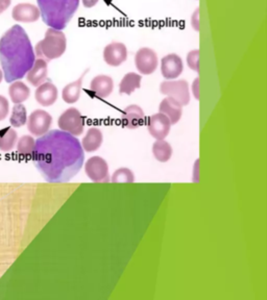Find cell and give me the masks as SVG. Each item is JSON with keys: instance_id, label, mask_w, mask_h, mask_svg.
<instances>
[{"instance_id": "cell-1", "label": "cell", "mask_w": 267, "mask_h": 300, "mask_svg": "<svg viewBox=\"0 0 267 300\" xmlns=\"http://www.w3.org/2000/svg\"><path fill=\"white\" fill-rule=\"evenodd\" d=\"M33 158L47 182L61 184L69 182L80 172L85 154L76 136L55 130L36 141Z\"/></svg>"}, {"instance_id": "cell-2", "label": "cell", "mask_w": 267, "mask_h": 300, "mask_svg": "<svg viewBox=\"0 0 267 300\" xmlns=\"http://www.w3.org/2000/svg\"><path fill=\"white\" fill-rule=\"evenodd\" d=\"M36 60L31 40L21 25H13L0 39V64L8 83L26 77Z\"/></svg>"}, {"instance_id": "cell-3", "label": "cell", "mask_w": 267, "mask_h": 300, "mask_svg": "<svg viewBox=\"0 0 267 300\" xmlns=\"http://www.w3.org/2000/svg\"><path fill=\"white\" fill-rule=\"evenodd\" d=\"M40 17L48 27L63 31L77 13L80 0H37Z\"/></svg>"}, {"instance_id": "cell-4", "label": "cell", "mask_w": 267, "mask_h": 300, "mask_svg": "<svg viewBox=\"0 0 267 300\" xmlns=\"http://www.w3.org/2000/svg\"><path fill=\"white\" fill-rule=\"evenodd\" d=\"M67 48V39L62 31L50 28L46 31L45 37L38 42L35 47V55L38 59L51 62L64 55Z\"/></svg>"}, {"instance_id": "cell-5", "label": "cell", "mask_w": 267, "mask_h": 300, "mask_svg": "<svg viewBox=\"0 0 267 300\" xmlns=\"http://www.w3.org/2000/svg\"><path fill=\"white\" fill-rule=\"evenodd\" d=\"M58 125L63 132L72 136H80L84 131L85 120L78 109L70 108L59 117Z\"/></svg>"}, {"instance_id": "cell-6", "label": "cell", "mask_w": 267, "mask_h": 300, "mask_svg": "<svg viewBox=\"0 0 267 300\" xmlns=\"http://www.w3.org/2000/svg\"><path fill=\"white\" fill-rule=\"evenodd\" d=\"M160 92L167 97L176 99L182 106H187L190 103L189 85L185 80L165 81L160 85Z\"/></svg>"}, {"instance_id": "cell-7", "label": "cell", "mask_w": 267, "mask_h": 300, "mask_svg": "<svg viewBox=\"0 0 267 300\" xmlns=\"http://www.w3.org/2000/svg\"><path fill=\"white\" fill-rule=\"evenodd\" d=\"M28 130L36 137H42L51 130L53 124V117L50 113L43 110L34 111L30 117H28Z\"/></svg>"}, {"instance_id": "cell-8", "label": "cell", "mask_w": 267, "mask_h": 300, "mask_svg": "<svg viewBox=\"0 0 267 300\" xmlns=\"http://www.w3.org/2000/svg\"><path fill=\"white\" fill-rule=\"evenodd\" d=\"M85 171L88 178L95 183H106L110 181L109 165L102 157L90 158L85 164Z\"/></svg>"}, {"instance_id": "cell-9", "label": "cell", "mask_w": 267, "mask_h": 300, "mask_svg": "<svg viewBox=\"0 0 267 300\" xmlns=\"http://www.w3.org/2000/svg\"><path fill=\"white\" fill-rule=\"evenodd\" d=\"M158 56L155 50L149 47L140 48L135 56L137 70L143 75H150L158 68Z\"/></svg>"}, {"instance_id": "cell-10", "label": "cell", "mask_w": 267, "mask_h": 300, "mask_svg": "<svg viewBox=\"0 0 267 300\" xmlns=\"http://www.w3.org/2000/svg\"><path fill=\"white\" fill-rule=\"evenodd\" d=\"M171 120L162 113L155 114L148 119L149 133L157 140H164L171 132Z\"/></svg>"}, {"instance_id": "cell-11", "label": "cell", "mask_w": 267, "mask_h": 300, "mask_svg": "<svg viewBox=\"0 0 267 300\" xmlns=\"http://www.w3.org/2000/svg\"><path fill=\"white\" fill-rule=\"evenodd\" d=\"M128 59V48L124 43L112 42L104 49V60L111 67H118Z\"/></svg>"}, {"instance_id": "cell-12", "label": "cell", "mask_w": 267, "mask_h": 300, "mask_svg": "<svg viewBox=\"0 0 267 300\" xmlns=\"http://www.w3.org/2000/svg\"><path fill=\"white\" fill-rule=\"evenodd\" d=\"M183 70V61L176 54L167 55L161 61V72L166 80H176L182 74Z\"/></svg>"}, {"instance_id": "cell-13", "label": "cell", "mask_w": 267, "mask_h": 300, "mask_svg": "<svg viewBox=\"0 0 267 300\" xmlns=\"http://www.w3.org/2000/svg\"><path fill=\"white\" fill-rule=\"evenodd\" d=\"M35 98L42 107H51L58 99V88L52 82H44L37 87Z\"/></svg>"}, {"instance_id": "cell-14", "label": "cell", "mask_w": 267, "mask_h": 300, "mask_svg": "<svg viewBox=\"0 0 267 300\" xmlns=\"http://www.w3.org/2000/svg\"><path fill=\"white\" fill-rule=\"evenodd\" d=\"M12 17L17 22H35L40 18V11L32 4H19L14 7Z\"/></svg>"}, {"instance_id": "cell-15", "label": "cell", "mask_w": 267, "mask_h": 300, "mask_svg": "<svg viewBox=\"0 0 267 300\" xmlns=\"http://www.w3.org/2000/svg\"><path fill=\"white\" fill-rule=\"evenodd\" d=\"M144 112L137 105H131L126 108V110L121 116V122L124 127L130 130H136L143 124L144 122Z\"/></svg>"}, {"instance_id": "cell-16", "label": "cell", "mask_w": 267, "mask_h": 300, "mask_svg": "<svg viewBox=\"0 0 267 300\" xmlns=\"http://www.w3.org/2000/svg\"><path fill=\"white\" fill-rule=\"evenodd\" d=\"M183 106L178 103L176 99L172 97H166L163 99L160 106L159 111L160 113L164 114L169 120H171L172 124H176L180 121L182 114H183Z\"/></svg>"}, {"instance_id": "cell-17", "label": "cell", "mask_w": 267, "mask_h": 300, "mask_svg": "<svg viewBox=\"0 0 267 300\" xmlns=\"http://www.w3.org/2000/svg\"><path fill=\"white\" fill-rule=\"evenodd\" d=\"M113 88L114 83L112 78L104 74L97 75L90 84V90L100 98H107L110 96L113 92Z\"/></svg>"}, {"instance_id": "cell-18", "label": "cell", "mask_w": 267, "mask_h": 300, "mask_svg": "<svg viewBox=\"0 0 267 300\" xmlns=\"http://www.w3.org/2000/svg\"><path fill=\"white\" fill-rule=\"evenodd\" d=\"M47 62H45L42 59H37L35 60V63L32 66V68L27 73V80L32 86L38 87L45 82L47 78Z\"/></svg>"}, {"instance_id": "cell-19", "label": "cell", "mask_w": 267, "mask_h": 300, "mask_svg": "<svg viewBox=\"0 0 267 300\" xmlns=\"http://www.w3.org/2000/svg\"><path fill=\"white\" fill-rule=\"evenodd\" d=\"M104 136L102 131L96 128H92L87 132L86 136L84 137L82 141V147L87 153H93L102 146Z\"/></svg>"}, {"instance_id": "cell-20", "label": "cell", "mask_w": 267, "mask_h": 300, "mask_svg": "<svg viewBox=\"0 0 267 300\" xmlns=\"http://www.w3.org/2000/svg\"><path fill=\"white\" fill-rule=\"evenodd\" d=\"M9 95L15 105L23 104L30 98L31 90L24 83L20 81H15L9 87Z\"/></svg>"}, {"instance_id": "cell-21", "label": "cell", "mask_w": 267, "mask_h": 300, "mask_svg": "<svg viewBox=\"0 0 267 300\" xmlns=\"http://www.w3.org/2000/svg\"><path fill=\"white\" fill-rule=\"evenodd\" d=\"M87 71L82 74V77L74 82L71 83L67 86H65V88L63 89V92H62V98L64 102L66 104H69V105H72V104H76L78 100L80 99V96H81V90H82V85H83V80L85 78Z\"/></svg>"}, {"instance_id": "cell-22", "label": "cell", "mask_w": 267, "mask_h": 300, "mask_svg": "<svg viewBox=\"0 0 267 300\" xmlns=\"http://www.w3.org/2000/svg\"><path fill=\"white\" fill-rule=\"evenodd\" d=\"M141 87V75L135 72L127 73L119 85L120 94L132 95L137 89Z\"/></svg>"}, {"instance_id": "cell-23", "label": "cell", "mask_w": 267, "mask_h": 300, "mask_svg": "<svg viewBox=\"0 0 267 300\" xmlns=\"http://www.w3.org/2000/svg\"><path fill=\"white\" fill-rule=\"evenodd\" d=\"M18 134L12 127L0 130V152L10 153L16 146Z\"/></svg>"}, {"instance_id": "cell-24", "label": "cell", "mask_w": 267, "mask_h": 300, "mask_svg": "<svg viewBox=\"0 0 267 300\" xmlns=\"http://www.w3.org/2000/svg\"><path fill=\"white\" fill-rule=\"evenodd\" d=\"M17 153L24 159L33 158L36 149V141L32 136H22L17 141Z\"/></svg>"}, {"instance_id": "cell-25", "label": "cell", "mask_w": 267, "mask_h": 300, "mask_svg": "<svg viewBox=\"0 0 267 300\" xmlns=\"http://www.w3.org/2000/svg\"><path fill=\"white\" fill-rule=\"evenodd\" d=\"M153 154L157 161L161 163H166L172 158L173 148L168 142L164 140H157L153 145Z\"/></svg>"}, {"instance_id": "cell-26", "label": "cell", "mask_w": 267, "mask_h": 300, "mask_svg": "<svg viewBox=\"0 0 267 300\" xmlns=\"http://www.w3.org/2000/svg\"><path fill=\"white\" fill-rule=\"evenodd\" d=\"M28 117L29 116H28L26 107H24L22 104L15 105L10 117V123L12 125V128L14 129L22 128L23 125L27 124Z\"/></svg>"}, {"instance_id": "cell-27", "label": "cell", "mask_w": 267, "mask_h": 300, "mask_svg": "<svg viewBox=\"0 0 267 300\" xmlns=\"http://www.w3.org/2000/svg\"><path fill=\"white\" fill-rule=\"evenodd\" d=\"M113 183H121V184H130L135 182V175L132 170L128 168H120L114 172L112 177Z\"/></svg>"}, {"instance_id": "cell-28", "label": "cell", "mask_w": 267, "mask_h": 300, "mask_svg": "<svg viewBox=\"0 0 267 300\" xmlns=\"http://www.w3.org/2000/svg\"><path fill=\"white\" fill-rule=\"evenodd\" d=\"M187 64L191 70L196 72L200 71V50L199 49L191 50V52L188 54Z\"/></svg>"}, {"instance_id": "cell-29", "label": "cell", "mask_w": 267, "mask_h": 300, "mask_svg": "<svg viewBox=\"0 0 267 300\" xmlns=\"http://www.w3.org/2000/svg\"><path fill=\"white\" fill-rule=\"evenodd\" d=\"M10 112V103L9 100L3 96L0 95V121H4Z\"/></svg>"}, {"instance_id": "cell-30", "label": "cell", "mask_w": 267, "mask_h": 300, "mask_svg": "<svg viewBox=\"0 0 267 300\" xmlns=\"http://www.w3.org/2000/svg\"><path fill=\"white\" fill-rule=\"evenodd\" d=\"M191 27L194 31H200V9H197L191 16Z\"/></svg>"}, {"instance_id": "cell-31", "label": "cell", "mask_w": 267, "mask_h": 300, "mask_svg": "<svg viewBox=\"0 0 267 300\" xmlns=\"http://www.w3.org/2000/svg\"><path fill=\"white\" fill-rule=\"evenodd\" d=\"M191 89H192L193 96L196 97V99L199 100L200 99V95H201V92H200V79L199 78L194 80Z\"/></svg>"}, {"instance_id": "cell-32", "label": "cell", "mask_w": 267, "mask_h": 300, "mask_svg": "<svg viewBox=\"0 0 267 300\" xmlns=\"http://www.w3.org/2000/svg\"><path fill=\"white\" fill-rule=\"evenodd\" d=\"M11 3L12 0H0V14L7 11V9H9V7L11 6Z\"/></svg>"}, {"instance_id": "cell-33", "label": "cell", "mask_w": 267, "mask_h": 300, "mask_svg": "<svg viewBox=\"0 0 267 300\" xmlns=\"http://www.w3.org/2000/svg\"><path fill=\"white\" fill-rule=\"evenodd\" d=\"M82 2H83V5L85 8L90 9V8H93L97 3H99V0H82Z\"/></svg>"}, {"instance_id": "cell-34", "label": "cell", "mask_w": 267, "mask_h": 300, "mask_svg": "<svg viewBox=\"0 0 267 300\" xmlns=\"http://www.w3.org/2000/svg\"><path fill=\"white\" fill-rule=\"evenodd\" d=\"M3 80H4V73H3V70L0 69V83L3 82Z\"/></svg>"}]
</instances>
